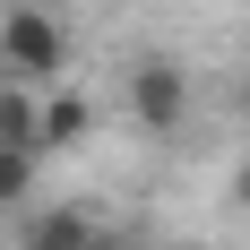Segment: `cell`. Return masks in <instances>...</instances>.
I'll use <instances>...</instances> for the list:
<instances>
[{
    "instance_id": "6da1fadb",
    "label": "cell",
    "mask_w": 250,
    "mask_h": 250,
    "mask_svg": "<svg viewBox=\"0 0 250 250\" xmlns=\"http://www.w3.org/2000/svg\"><path fill=\"white\" fill-rule=\"evenodd\" d=\"M0 69H9V86L52 95V86H61V69H69V26L52 18V9H35V0L0 9Z\"/></svg>"
},
{
    "instance_id": "7a4b0ae2",
    "label": "cell",
    "mask_w": 250,
    "mask_h": 250,
    "mask_svg": "<svg viewBox=\"0 0 250 250\" xmlns=\"http://www.w3.org/2000/svg\"><path fill=\"white\" fill-rule=\"evenodd\" d=\"M121 104H129V121L147 129V138H173V129L190 121V78H181L164 52H147V61H129V78H121Z\"/></svg>"
},
{
    "instance_id": "3957f363",
    "label": "cell",
    "mask_w": 250,
    "mask_h": 250,
    "mask_svg": "<svg viewBox=\"0 0 250 250\" xmlns=\"http://www.w3.org/2000/svg\"><path fill=\"white\" fill-rule=\"evenodd\" d=\"M0 147L43 155V95H35V86H9V78H0ZM43 164H52V155H43Z\"/></svg>"
},
{
    "instance_id": "277c9868",
    "label": "cell",
    "mask_w": 250,
    "mask_h": 250,
    "mask_svg": "<svg viewBox=\"0 0 250 250\" xmlns=\"http://www.w3.org/2000/svg\"><path fill=\"white\" fill-rule=\"evenodd\" d=\"M95 216L86 207H35L26 216V250H95Z\"/></svg>"
},
{
    "instance_id": "5b68a950",
    "label": "cell",
    "mask_w": 250,
    "mask_h": 250,
    "mask_svg": "<svg viewBox=\"0 0 250 250\" xmlns=\"http://www.w3.org/2000/svg\"><path fill=\"white\" fill-rule=\"evenodd\" d=\"M86 129H95V104H86V95H69V86H52V95H43V155L78 147Z\"/></svg>"
},
{
    "instance_id": "8992f818",
    "label": "cell",
    "mask_w": 250,
    "mask_h": 250,
    "mask_svg": "<svg viewBox=\"0 0 250 250\" xmlns=\"http://www.w3.org/2000/svg\"><path fill=\"white\" fill-rule=\"evenodd\" d=\"M35 173H43V155H18V147H0V216H35Z\"/></svg>"
},
{
    "instance_id": "52a82bcc",
    "label": "cell",
    "mask_w": 250,
    "mask_h": 250,
    "mask_svg": "<svg viewBox=\"0 0 250 250\" xmlns=\"http://www.w3.org/2000/svg\"><path fill=\"white\" fill-rule=\"evenodd\" d=\"M233 207H250V155L233 164Z\"/></svg>"
},
{
    "instance_id": "ba28073f",
    "label": "cell",
    "mask_w": 250,
    "mask_h": 250,
    "mask_svg": "<svg viewBox=\"0 0 250 250\" xmlns=\"http://www.w3.org/2000/svg\"><path fill=\"white\" fill-rule=\"evenodd\" d=\"M242 121H250V78H242Z\"/></svg>"
}]
</instances>
